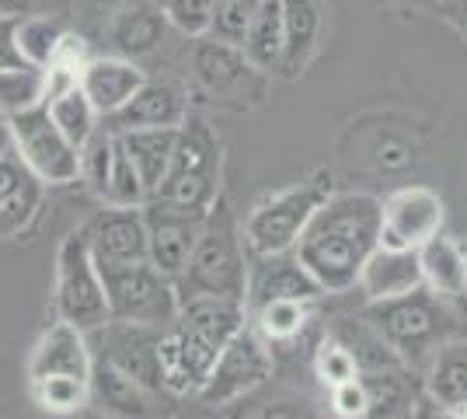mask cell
Here are the masks:
<instances>
[{"instance_id": "f546056e", "label": "cell", "mask_w": 467, "mask_h": 419, "mask_svg": "<svg viewBox=\"0 0 467 419\" xmlns=\"http://www.w3.org/2000/svg\"><path fill=\"white\" fill-rule=\"evenodd\" d=\"M67 21L59 18L57 11L53 15H25L18 18V49L25 63H32V67H53L57 60L59 46L67 39Z\"/></svg>"}, {"instance_id": "f35d334b", "label": "cell", "mask_w": 467, "mask_h": 419, "mask_svg": "<svg viewBox=\"0 0 467 419\" xmlns=\"http://www.w3.org/2000/svg\"><path fill=\"white\" fill-rule=\"evenodd\" d=\"M328 409L335 419H363V413H367V392H363L359 374L328 388Z\"/></svg>"}, {"instance_id": "bcb514c9", "label": "cell", "mask_w": 467, "mask_h": 419, "mask_svg": "<svg viewBox=\"0 0 467 419\" xmlns=\"http://www.w3.org/2000/svg\"><path fill=\"white\" fill-rule=\"evenodd\" d=\"M419 419H453L450 416V409H440V405H422V413H419Z\"/></svg>"}, {"instance_id": "c3c4849f", "label": "cell", "mask_w": 467, "mask_h": 419, "mask_svg": "<svg viewBox=\"0 0 467 419\" xmlns=\"http://www.w3.org/2000/svg\"><path fill=\"white\" fill-rule=\"evenodd\" d=\"M154 4H157V7H164V0H154Z\"/></svg>"}, {"instance_id": "277c9868", "label": "cell", "mask_w": 467, "mask_h": 419, "mask_svg": "<svg viewBox=\"0 0 467 419\" xmlns=\"http://www.w3.org/2000/svg\"><path fill=\"white\" fill-rule=\"evenodd\" d=\"M98 273L105 283L109 319L137 321V325H157L168 329L178 319V287L171 277H164L150 259L143 262H98Z\"/></svg>"}, {"instance_id": "836d02e7", "label": "cell", "mask_w": 467, "mask_h": 419, "mask_svg": "<svg viewBox=\"0 0 467 419\" xmlns=\"http://www.w3.org/2000/svg\"><path fill=\"white\" fill-rule=\"evenodd\" d=\"M112 161H116V133H109L105 126L95 137L80 147V182L105 203L109 179H112Z\"/></svg>"}, {"instance_id": "9c48e42d", "label": "cell", "mask_w": 467, "mask_h": 419, "mask_svg": "<svg viewBox=\"0 0 467 419\" xmlns=\"http://www.w3.org/2000/svg\"><path fill=\"white\" fill-rule=\"evenodd\" d=\"M223 346H227V340L199 329L192 321L175 319L161 332V374H164V388L178 402L199 399V392L206 388V381L213 374L216 357L223 353Z\"/></svg>"}, {"instance_id": "60d3db41", "label": "cell", "mask_w": 467, "mask_h": 419, "mask_svg": "<svg viewBox=\"0 0 467 419\" xmlns=\"http://www.w3.org/2000/svg\"><path fill=\"white\" fill-rule=\"evenodd\" d=\"M57 0H0V18H25V15H53Z\"/></svg>"}, {"instance_id": "d6a6232c", "label": "cell", "mask_w": 467, "mask_h": 419, "mask_svg": "<svg viewBox=\"0 0 467 419\" xmlns=\"http://www.w3.org/2000/svg\"><path fill=\"white\" fill-rule=\"evenodd\" d=\"M28 388L36 405L53 416H74L84 405H91V388L84 378H42L28 381Z\"/></svg>"}, {"instance_id": "8d00e7d4", "label": "cell", "mask_w": 467, "mask_h": 419, "mask_svg": "<svg viewBox=\"0 0 467 419\" xmlns=\"http://www.w3.org/2000/svg\"><path fill=\"white\" fill-rule=\"evenodd\" d=\"M314 374L321 378L325 388H335V384H342V381H349L359 374V367H356V357H352L349 350L342 346V342L331 336L328 329H325V336L321 342L314 346Z\"/></svg>"}, {"instance_id": "7bdbcfd3", "label": "cell", "mask_w": 467, "mask_h": 419, "mask_svg": "<svg viewBox=\"0 0 467 419\" xmlns=\"http://www.w3.org/2000/svg\"><path fill=\"white\" fill-rule=\"evenodd\" d=\"M78 4L88 11V15H91V18H109V21H112L122 7H130L133 0H78Z\"/></svg>"}, {"instance_id": "1f68e13d", "label": "cell", "mask_w": 467, "mask_h": 419, "mask_svg": "<svg viewBox=\"0 0 467 419\" xmlns=\"http://www.w3.org/2000/svg\"><path fill=\"white\" fill-rule=\"evenodd\" d=\"M46 88H49V74L46 67H32V63H21L11 70H0V116H18L28 112L46 101Z\"/></svg>"}, {"instance_id": "ab89813d", "label": "cell", "mask_w": 467, "mask_h": 419, "mask_svg": "<svg viewBox=\"0 0 467 419\" xmlns=\"http://www.w3.org/2000/svg\"><path fill=\"white\" fill-rule=\"evenodd\" d=\"M25 57L18 49V18H0V70L21 67Z\"/></svg>"}, {"instance_id": "ba28073f", "label": "cell", "mask_w": 467, "mask_h": 419, "mask_svg": "<svg viewBox=\"0 0 467 419\" xmlns=\"http://www.w3.org/2000/svg\"><path fill=\"white\" fill-rule=\"evenodd\" d=\"M7 122H11L15 151L46 185L80 182V147H74L70 140L63 137V130L53 122L46 101L28 109V112L7 116Z\"/></svg>"}, {"instance_id": "3957f363", "label": "cell", "mask_w": 467, "mask_h": 419, "mask_svg": "<svg viewBox=\"0 0 467 419\" xmlns=\"http://www.w3.org/2000/svg\"><path fill=\"white\" fill-rule=\"evenodd\" d=\"M373 329L398 350V357L419 374L429 367L432 353L453 340V311L440 294H432L429 287H419L411 294L390 300H367V308L359 311Z\"/></svg>"}, {"instance_id": "4316f807", "label": "cell", "mask_w": 467, "mask_h": 419, "mask_svg": "<svg viewBox=\"0 0 467 419\" xmlns=\"http://www.w3.org/2000/svg\"><path fill=\"white\" fill-rule=\"evenodd\" d=\"M283 70L286 78H296L311 63L317 39H321V0H283Z\"/></svg>"}, {"instance_id": "7c38bea8", "label": "cell", "mask_w": 467, "mask_h": 419, "mask_svg": "<svg viewBox=\"0 0 467 419\" xmlns=\"http://www.w3.org/2000/svg\"><path fill=\"white\" fill-rule=\"evenodd\" d=\"M195 80L220 101H234L244 109V99H252V105L265 99V80L269 74H262L254 63H248V57L241 53V46L231 42L210 39L199 36L192 39V53H189Z\"/></svg>"}, {"instance_id": "ac0fdd59", "label": "cell", "mask_w": 467, "mask_h": 419, "mask_svg": "<svg viewBox=\"0 0 467 419\" xmlns=\"http://www.w3.org/2000/svg\"><path fill=\"white\" fill-rule=\"evenodd\" d=\"M189 120V91L178 80H150L140 88L130 105L105 116L101 126L109 133H133V130H164V126H182Z\"/></svg>"}, {"instance_id": "d590c367", "label": "cell", "mask_w": 467, "mask_h": 419, "mask_svg": "<svg viewBox=\"0 0 467 419\" xmlns=\"http://www.w3.org/2000/svg\"><path fill=\"white\" fill-rule=\"evenodd\" d=\"M262 4L265 0H216L213 21H210L206 36L220 42H231V46H241V39H244V32H248V25H252V18L258 15Z\"/></svg>"}, {"instance_id": "484cf974", "label": "cell", "mask_w": 467, "mask_h": 419, "mask_svg": "<svg viewBox=\"0 0 467 419\" xmlns=\"http://www.w3.org/2000/svg\"><path fill=\"white\" fill-rule=\"evenodd\" d=\"M426 378V399L440 409H461L467 405V342L447 340L429 367L422 371Z\"/></svg>"}, {"instance_id": "603a6c76", "label": "cell", "mask_w": 467, "mask_h": 419, "mask_svg": "<svg viewBox=\"0 0 467 419\" xmlns=\"http://www.w3.org/2000/svg\"><path fill=\"white\" fill-rule=\"evenodd\" d=\"M356 287H359V294L367 300H390V298H401V294H411V290H419V287H426V283H422L419 252L380 245L370 259H367Z\"/></svg>"}, {"instance_id": "7a4b0ae2", "label": "cell", "mask_w": 467, "mask_h": 419, "mask_svg": "<svg viewBox=\"0 0 467 419\" xmlns=\"http://www.w3.org/2000/svg\"><path fill=\"white\" fill-rule=\"evenodd\" d=\"M248 241L227 200L210 206L206 227L195 241L185 273L175 279L178 298H248Z\"/></svg>"}, {"instance_id": "f1b7e54d", "label": "cell", "mask_w": 467, "mask_h": 419, "mask_svg": "<svg viewBox=\"0 0 467 419\" xmlns=\"http://www.w3.org/2000/svg\"><path fill=\"white\" fill-rule=\"evenodd\" d=\"M283 49H286V32H283V0H265L252 18L244 39H241V53L254 63L262 74H279L283 70Z\"/></svg>"}, {"instance_id": "ffe728a7", "label": "cell", "mask_w": 467, "mask_h": 419, "mask_svg": "<svg viewBox=\"0 0 467 419\" xmlns=\"http://www.w3.org/2000/svg\"><path fill=\"white\" fill-rule=\"evenodd\" d=\"M46 182L21 161L18 151L0 158V241L21 238L46 203Z\"/></svg>"}, {"instance_id": "83f0119b", "label": "cell", "mask_w": 467, "mask_h": 419, "mask_svg": "<svg viewBox=\"0 0 467 419\" xmlns=\"http://www.w3.org/2000/svg\"><path fill=\"white\" fill-rule=\"evenodd\" d=\"M178 130H182V126L119 133V140L126 143V151H130V158L137 164L140 179H143L150 196L161 189V182L168 179V172H171V161H175V147H178Z\"/></svg>"}, {"instance_id": "d4e9b609", "label": "cell", "mask_w": 467, "mask_h": 419, "mask_svg": "<svg viewBox=\"0 0 467 419\" xmlns=\"http://www.w3.org/2000/svg\"><path fill=\"white\" fill-rule=\"evenodd\" d=\"M422 262V283L443 300L467 298V252L453 235H436L419 248Z\"/></svg>"}, {"instance_id": "52a82bcc", "label": "cell", "mask_w": 467, "mask_h": 419, "mask_svg": "<svg viewBox=\"0 0 467 419\" xmlns=\"http://www.w3.org/2000/svg\"><path fill=\"white\" fill-rule=\"evenodd\" d=\"M220 164H223V154H220V140H216L213 126L202 116L189 112V120L178 130L171 172L154 196L192 203V206H213L220 200Z\"/></svg>"}, {"instance_id": "44dd1931", "label": "cell", "mask_w": 467, "mask_h": 419, "mask_svg": "<svg viewBox=\"0 0 467 419\" xmlns=\"http://www.w3.org/2000/svg\"><path fill=\"white\" fill-rule=\"evenodd\" d=\"M91 346L88 332L74 329L70 321H53L42 340L36 342L32 357H28V381L42 378H91Z\"/></svg>"}, {"instance_id": "d6986e66", "label": "cell", "mask_w": 467, "mask_h": 419, "mask_svg": "<svg viewBox=\"0 0 467 419\" xmlns=\"http://www.w3.org/2000/svg\"><path fill=\"white\" fill-rule=\"evenodd\" d=\"M363 392H367V413L363 419H419L426 405V378L401 363L359 371Z\"/></svg>"}, {"instance_id": "ee69618b", "label": "cell", "mask_w": 467, "mask_h": 419, "mask_svg": "<svg viewBox=\"0 0 467 419\" xmlns=\"http://www.w3.org/2000/svg\"><path fill=\"white\" fill-rule=\"evenodd\" d=\"M443 4V11H447V18L461 28L467 36V0H440Z\"/></svg>"}, {"instance_id": "8fae6325", "label": "cell", "mask_w": 467, "mask_h": 419, "mask_svg": "<svg viewBox=\"0 0 467 419\" xmlns=\"http://www.w3.org/2000/svg\"><path fill=\"white\" fill-rule=\"evenodd\" d=\"M206 217H210V206H192V203L164 200V196H150L143 203L150 262L164 277L178 279L185 273L195 252V241L206 227Z\"/></svg>"}, {"instance_id": "74e56055", "label": "cell", "mask_w": 467, "mask_h": 419, "mask_svg": "<svg viewBox=\"0 0 467 419\" xmlns=\"http://www.w3.org/2000/svg\"><path fill=\"white\" fill-rule=\"evenodd\" d=\"M213 4L216 0H164V15L171 21V28H178L182 36L199 39L210 32Z\"/></svg>"}, {"instance_id": "4dcf8cb0", "label": "cell", "mask_w": 467, "mask_h": 419, "mask_svg": "<svg viewBox=\"0 0 467 419\" xmlns=\"http://www.w3.org/2000/svg\"><path fill=\"white\" fill-rule=\"evenodd\" d=\"M46 109H49L53 122L63 130V137L70 140L74 147H84L101 130V116L95 112V105L88 101V95L80 91V84L59 91L53 99H46Z\"/></svg>"}, {"instance_id": "5b68a950", "label": "cell", "mask_w": 467, "mask_h": 419, "mask_svg": "<svg viewBox=\"0 0 467 419\" xmlns=\"http://www.w3.org/2000/svg\"><path fill=\"white\" fill-rule=\"evenodd\" d=\"M331 196V175L321 172L311 182L290 185L283 193H273L269 200H262L254 206L244 227V241L248 252L258 256H273V252H293V245L300 241L307 220L314 217V210Z\"/></svg>"}, {"instance_id": "6da1fadb", "label": "cell", "mask_w": 467, "mask_h": 419, "mask_svg": "<svg viewBox=\"0 0 467 419\" xmlns=\"http://www.w3.org/2000/svg\"><path fill=\"white\" fill-rule=\"evenodd\" d=\"M380 217L384 200L370 193H331L314 210L293 252L325 294L356 290L367 259L380 248Z\"/></svg>"}, {"instance_id": "7dc6e473", "label": "cell", "mask_w": 467, "mask_h": 419, "mask_svg": "<svg viewBox=\"0 0 467 419\" xmlns=\"http://www.w3.org/2000/svg\"><path fill=\"white\" fill-rule=\"evenodd\" d=\"M450 416H453V419H467V405H461V409H450Z\"/></svg>"}, {"instance_id": "b9f144b4", "label": "cell", "mask_w": 467, "mask_h": 419, "mask_svg": "<svg viewBox=\"0 0 467 419\" xmlns=\"http://www.w3.org/2000/svg\"><path fill=\"white\" fill-rule=\"evenodd\" d=\"M254 419H317V416H314L307 405H300V402H269Z\"/></svg>"}, {"instance_id": "e0dca14e", "label": "cell", "mask_w": 467, "mask_h": 419, "mask_svg": "<svg viewBox=\"0 0 467 419\" xmlns=\"http://www.w3.org/2000/svg\"><path fill=\"white\" fill-rule=\"evenodd\" d=\"M84 235L91 241L95 262H143L150 259V238L143 206H101L95 217H88Z\"/></svg>"}, {"instance_id": "f6af8a7d", "label": "cell", "mask_w": 467, "mask_h": 419, "mask_svg": "<svg viewBox=\"0 0 467 419\" xmlns=\"http://www.w3.org/2000/svg\"><path fill=\"white\" fill-rule=\"evenodd\" d=\"M15 151V137H11V122L0 120V158Z\"/></svg>"}, {"instance_id": "2e32d148", "label": "cell", "mask_w": 467, "mask_h": 419, "mask_svg": "<svg viewBox=\"0 0 467 419\" xmlns=\"http://www.w3.org/2000/svg\"><path fill=\"white\" fill-rule=\"evenodd\" d=\"M325 298L321 283L296 259V252H273V256H248V311L273 304V300H317Z\"/></svg>"}, {"instance_id": "5bb4252c", "label": "cell", "mask_w": 467, "mask_h": 419, "mask_svg": "<svg viewBox=\"0 0 467 419\" xmlns=\"http://www.w3.org/2000/svg\"><path fill=\"white\" fill-rule=\"evenodd\" d=\"M91 405L105 419H175L178 399L147 388L143 381L130 378L126 371H119L105 360L91 363Z\"/></svg>"}, {"instance_id": "cb8c5ba5", "label": "cell", "mask_w": 467, "mask_h": 419, "mask_svg": "<svg viewBox=\"0 0 467 419\" xmlns=\"http://www.w3.org/2000/svg\"><path fill=\"white\" fill-rule=\"evenodd\" d=\"M168 25L171 21L164 15V7H157L154 0H133L109 21V42H112L116 57L140 60V57H150L164 42Z\"/></svg>"}, {"instance_id": "e575fe53", "label": "cell", "mask_w": 467, "mask_h": 419, "mask_svg": "<svg viewBox=\"0 0 467 419\" xmlns=\"http://www.w3.org/2000/svg\"><path fill=\"white\" fill-rule=\"evenodd\" d=\"M150 200L147 185L140 179L137 164L130 158L126 143L116 137V161H112V179H109V193H105V203L109 206H143Z\"/></svg>"}, {"instance_id": "8992f818", "label": "cell", "mask_w": 467, "mask_h": 419, "mask_svg": "<svg viewBox=\"0 0 467 419\" xmlns=\"http://www.w3.org/2000/svg\"><path fill=\"white\" fill-rule=\"evenodd\" d=\"M59 321H70L80 332H95L109 321L105 283L91 256V241L84 227L70 231L57 252V294H53Z\"/></svg>"}, {"instance_id": "4fadbf2b", "label": "cell", "mask_w": 467, "mask_h": 419, "mask_svg": "<svg viewBox=\"0 0 467 419\" xmlns=\"http://www.w3.org/2000/svg\"><path fill=\"white\" fill-rule=\"evenodd\" d=\"M161 332L157 325H137V321H105L101 329L88 332L91 357L112 363L119 371H126L130 378L143 381L147 388L164 392V374H161Z\"/></svg>"}, {"instance_id": "30bf717a", "label": "cell", "mask_w": 467, "mask_h": 419, "mask_svg": "<svg viewBox=\"0 0 467 419\" xmlns=\"http://www.w3.org/2000/svg\"><path fill=\"white\" fill-rule=\"evenodd\" d=\"M275 371V353L273 346L254 332L252 325H244L237 336H234L223 353L216 357V367L206 388L199 392V402L206 409H220V405H231V402L252 395L254 388H262L265 381L273 378Z\"/></svg>"}, {"instance_id": "9a60e30c", "label": "cell", "mask_w": 467, "mask_h": 419, "mask_svg": "<svg viewBox=\"0 0 467 419\" xmlns=\"http://www.w3.org/2000/svg\"><path fill=\"white\" fill-rule=\"evenodd\" d=\"M443 220H447V206L432 189L426 185L398 189L384 200L380 245L419 252L429 238H436L443 231Z\"/></svg>"}, {"instance_id": "7402d4cb", "label": "cell", "mask_w": 467, "mask_h": 419, "mask_svg": "<svg viewBox=\"0 0 467 419\" xmlns=\"http://www.w3.org/2000/svg\"><path fill=\"white\" fill-rule=\"evenodd\" d=\"M80 91L88 95V101L95 105V112L105 120L119 112L122 105H130L133 95L147 84V70L137 60H126V57H91V60L80 67Z\"/></svg>"}]
</instances>
